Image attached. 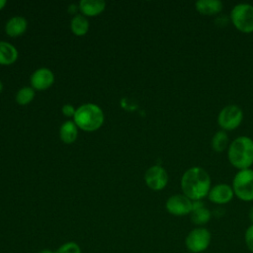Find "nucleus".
I'll return each instance as SVG.
<instances>
[{"label": "nucleus", "instance_id": "obj_16", "mask_svg": "<svg viewBox=\"0 0 253 253\" xmlns=\"http://www.w3.org/2000/svg\"><path fill=\"white\" fill-rule=\"evenodd\" d=\"M78 136V127L73 121L64 122L59 127V137L65 144L73 143Z\"/></svg>", "mask_w": 253, "mask_h": 253}, {"label": "nucleus", "instance_id": "obj_18", "mask_svg": "<svg viewBox=\"0 0 253 253\" xmlns=\"http://www.w3.org/2000/svg\"><path fill=\"white\" fill-rule=\"evenodd\" d=\"M90 25L87 17L82 14H76L70 21V30L73 35L77 37L85 36L89 31Z\"/></svg>", "mask_w": 253, "mask_h": 253}, {"label": "nucleus", "instance_id": "obj_24", "mask_svg": "<svg viewBox=\"0 0 253 253\" xmlns=\"http://www.w3.org/2000/svg\"><path fill=\"white\" fill-rule=\"evenodd\" d=\"M77 10H79V6L76 5V4H71V5H69L68 8H67L68 13H69V14H72V15H74V16H75V12H76Z\"/></svg>", "mask_w": 253, "mask_h": 253}, {"label": "nucleus", "instance_id": "obj_15", "mask_svg": "<svg viewBox=\"0 0 253 253\" xmlns=\"http://www.w3.org/2000/svg\"><path fill=\"white\" fill-rule=\"evenodd\" d=\"M18 49L8 42L0 41V65L8 66L15 63L18 59Z\"/></svg>", "mask_w": 253, "mask_h": 253}, {"label": "nucleus", "instance_id": "obj_23", "mask_svg": "<svg viewBox=\"0 0 253 253\" xmlns=\"http://www.w3.org/2000/svg\"><path fill=\"white\" fill-rule=\"evenodd\" d=\"M61 112H62L63 116H65L66 118H73L75 115L76 109L71 104H65L61 108Z\"/></svg>", "mask_w": 253, "mask_h": 253}, {"label": "nucleus", "instance_id": "obj_22", "mask_svg": "<svg viewBox=\"0 0 253 253\" xmlns=\"http://www.w3.org/2000/svg\"><path fill=\"white\" fill-rule=\"evenodd\" d=\"M244 239H245V244H246L247 248L251 252H253V223L247 227V229L245 231Z\"/></svg>", "mask_w": 253, "mask_h": 253}, {"label": "nucleus", "instance_id": "obj_27", "mask_svg": "<svg viewBox=\"0 0 253 253\" xmlns=\"http://www.w3.org/2000/svg\"><path fill=\"white\" fill-rule=\"evenodd\" d=\"M39 253H55V252H53V251H51V250H49V249H43V250L40 251Z\"/></svg>", "mask_w": 253, "mask_h": 253}, {"label": "nucleus", "instance_id": "obj_9", "mask_svg": "<svg viewBox=\"0 0 253 253\" xmlns=\"http://www.w3.org/2000/svg\"><path fill=\"white\" fill-rule=\"evenodd\" d=\"M167 211L176 216L187 215L191 213L193 201L184 194H175L168 198L165 204Z\"/></svg>", "mask_w": 253, "mask_h": 253}, {"label": "nucleus", "instance_id": "obj_12", "mask_svg": "<svg viewBox=\"0 0 253 253\" xmlns=\"http://www.w3.org/2000/svg\"><path fill=\"white\" fill-rule=\"evenodd\" d=\"M28 29V21L23 16H13L5 24V33L11 38H17L25 34Z\"/></svg>", "mask_w": 253, "mask_h": 253}, {"label": "nucleus", "instance_id": "obj_7", "mask_svg": "<svg viewBox=\"0 0 253 253\" xmlns=\"http://www.w3.org/2000/svg\"><path fill=\"white\" fill-rule=\"evenodd\" d=\"M243 120L242 109L234 104L223 107L217 115V124L223 130H233Z\"/></svg>", "mask_w": 253, "mask_h": 253}, {"label": "nucleus", "instance_id": "obj_11", "mask_svg": "<svg viewBox=\"0 0 253 253\" xmlns=\"http://www.w3.org/2000/svg\"><path fill=\"white\" fill-rule=\"evenodd\" d=\"M234 192L230 185L226 183H218L213 187H211V190L208 194L209 200L217 205L227 204L233 199Z\"/></svg>", "mask_w": 253, "mask_h": 253}, {"label": "nucleus", "instance_id": "obj_20", "mask_svg": "<svg viewBox=\"0 0 253 253\" xmlns=\"http://www.w3.org/2000/svg\"><path fill=\"white\" fill-rule=\"evenodd\" d=\"M36 96V91L31 86H24L16 93V102L21 106L29 105Z\"/></svg>", "mask_w": 253, "mask_h": 253}, {"label": "nucleus", "instance_id": "obj_25", "mask_svg": "<svg viewBox=\"0 0 253 253\" xmlns=\"http://www.w3.org/2000/svg\"><path fill=\"white\" fill-rule=\"evenodd\" d=\"M6 4H7V1H6V0H0V11H1L3 8H5Z\"/></svg>", "mask_w": 253, "mask_h": 253}, {"label": "nucleus", "instance_id": "obj_26", "mask_svg": "<svg viewBox=\"0 0 253 253\" xmlns=\"http://www.w3.org/2000/svg\"><path fill=\"white\" fill-rule=\"evenodd\" d=\"M249 217H250V219H251V221H252V223H253V207L250 209V211H249Z\"/></svg>", "mask_w": 253, "mask_h": 253}, {"label": "nucleus", "instance_id": "obj_8", "mask_svg": "<svg viewBox=\"0 0 253 253\" xmlns=\"http://www.w3.org/2000/svg\"><path fill=\"white\" fill-rule=\"evenodd\" d=\"M168 173L160 165L150 166L144 174V182L146 186L153 191H161L168 184Z\"/></svg>", "mask_w": 253, "mask_h": 253}, {"label": "nucleus", "instance_id": "obj_4", "mask_svg": "<svg viewBox=\"0 0 253 253\" xmlns=\"http://www.w3.org/2000/svg\"><path fill=\"white\" fill-rule=\"evenodd\" d=\"M230 21L233 26L242 33L253 32V5L249 3H238L230 11Z\"/></svg>", "mask_w": 253, "mask_h": 253}, {"label": "nucleus", "instance_id": "obj_14", "mask_svg": "<svg viewBox=\"0 0 253 253\" xmlns=\"http://www.w3.org/2000/svg\"><path fill=\"white\" fill-rule=\"evenodd\" d=\"M79 11L85 17H95L100 15L106 8L103 0H81L78 3Z\"/></svg>", "mask_w": 253, "mask_h": 253}, {"label": "nucleus", "instance_id": "obj_21", "mask_svg": "<svg viewBox=\"0 0 253 253\" xmlns=\"http://www.w3.org/2000/svg\"><path fill=\"white\" fill-rule=\"evenodd\" d=\"M55 253H81V249L75 242H66L62 244Z\"/></svg>", "mask_w": 253, "mask_h": 253}, {"label": "nucleus", "instance_id": "obj_6", "mask_svg": "<svg viewBox=\"0 0 253 253\" xmlns=\"http://www.w3.org/2000/svg\"><path fill=\"white\" fill-rule=\"evenodd\" d=\"M211 234L209 229L198 226L192 229L185 239L187 249L192 253H202L208 249L211 244Z\"/></svg>", "mask_w": 253, "mask_h": 253}, {"label": "nucleus", "instance_id": "obj_17", "mask_svg": "<svg viewBox=\"0 0 253 253\" xmlns=\"http://www.w3.org/2000/svg\"><path fill=\"white\" fill-rule=\"evenodd\" d=\"M196 10L204 15H215L218 14L223 7V4L219 0H198L195 3Z\"/></svg>", "mask_w": 253, "mask_h": 253}, {"label": "nucleus", "instance_id": "obj_1", "mask_svg": "<svg viewBox=\"0 0 253 253\" xmlns=\"http://www.w3.org/2000/svg\"><path fill=\"white\" fill-rule=\"evenodd\" d=\"M181 189L190 200L202 201L211 190V177L202 167H190L182 175Z\"/></svg>", "mask_w": 253, "mask_h": 253}, {"label": "nucleus", "instance_id": "obj_19", "mask_svg": "<svg viewBox=\"0 0 253 253\" xmlns=\"http://www.w3.org/2000/svg\"><path fill=\"white\" fill-rule=\"evenodd\" d=\"M211 148L216 152L223 151L228 146V135L226 131L223 129L217 130L211 137Z\"/></svg>", "mask_w": 253, "mask_h": 253}, {"label": "nucleus", "instance_id": "obj_5", "mask_svg": "<svg viewBox=\"0 0 253 253\" xmlns=\"http://www.w3.org/2000/svg\"><path fill=\"white\" fill-rule=\"evenodd\" d=\"M232 189L234 195L241 201H253V170H239L233 177Z\"/></svg>", "mask_w": 253, "mask_h": 253}, {"label": "nucleus", "instance_id": "obj_13", "mask_svg": "<svg viewBox=\"0 0 253 253\" xmlns=\"http://www.w3.org/2000/svg\"><path fill=\"white\" fill-rule=\"evenodd\" d=\"M190 214L191 220L196 225H204L208 223L211 217V212L205 207L202 201H193V208Z\"/></svg>", "mask_w": 253, "mask_h": 253}, {"label": "nucleus", "instance_id": "obj_2", "mask_svg": "<svg viewBox=\"0 0 253 253\" xmlns=\"http://www.w3.org/2000/svg\"><path fill=\"white\" fill-rule=\"evenodd\" d=\"M227 157L230 164L239 169H248L253 164V139L241 135L234 138L227 149Z\"/></svg>", "mask_w": 253, "mask_h": 253}, {"label": "nucleus", "instance_id": "obj_28", "mask_svg": "<svg viewBox=\"0 0 253 253\" xmlns=\"http://www.w3.org/2000/svg\"><path fill=\"white\" fill-rule=\"evenodd\" d=\"M3 89H4V85H3V83H2V81L0 80V94L2 93V91H3Z\"/></svg>", "mask_w": 253, "mask_h": 253}, {"label": "nucleus", "instance_id": "obj_3", "mask_svg": "<svg viewBox=\"0 0 253 253\" xmlns=\"http://www.w3.org/2000/svg\"><path fill=\"white\" fill-rule=\"evenodd\" d=\"M73 122L78 128L84 131H95L104 123V113L98 105L86 103L76 108Z\"/></svg>", "mask_w": 253, "mask_h": 253}, {"label": "nucleus", "instance_id": "obj_10", "mask_svg": "<svg viewBox=\"0 0 253 253\" xmlns=\"http://www.w3.org/2000/svg\"><path fill=\"white\" fill-rule=\"evenodd\" d=\"M54 82V74L47 67L36 69L30 78L31 87L35 91H44L52 86Z\"/></svg>", "mask_w": 253, "mask_h": 253}]
</instances>
